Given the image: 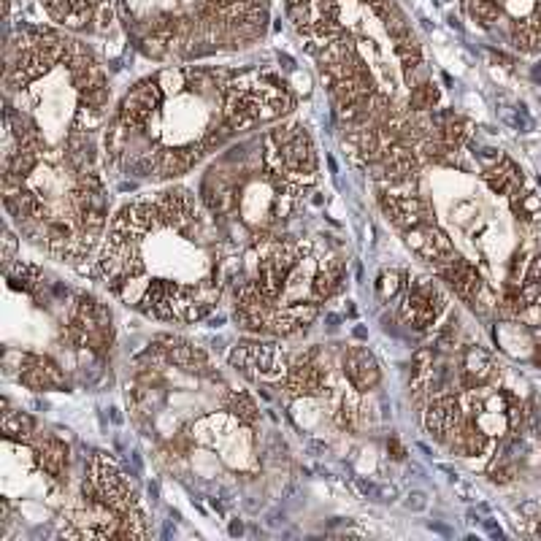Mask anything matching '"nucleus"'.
Listing matches in <instances>:
<instances>
[{
  "label": "nucleus",
  "mask_w": 541,
  "mask_h": 541,
  "mask_svg": "<svg viewBox=\"0 0 541 541\" xmlns=\"http://www.w3.org/2000/svg\"><path fill=\"white\" fill-rule=\"evenodd\" d=\"M293 109L290 84L268 65H166L125 92L103 128V152L133 179L171 182Z\"/></svg>",
  "instance_id": "f257e3e1"
},
{
  "label": "nucleus",
  "mask_w": 541,
  "mask_h": 541,
  "mask_svg": "<svg viewBox=\"0 0 541 541\" xmlns=\"http://www.w3.org/2000/svg\"><path fill=\"white\" fill-rule=\"evenodd\" d=\"M285 11L347 133L379 130L420 157L433 111L414 114L409 95L433 76L401 6L395 0H285Z\"/></svg>",
  "instance_id": "f03ea898"
},
{
  "label": "nucleus",
  "mask_w": 541,
  "mask_h": 541,
  "mask_svg": "<svg viewBox=\"0 0 541 541\" xmlns=\"http://www.w3.org/2000/svg\"><path fill=\"white\" fill-rule=\"evenodd\" d=\"M228 239L182 184L133 198L109 222L98 268L125 306L160 322L206 320L222 295Z\"/></svg>",
  "instance_id": "7ed1b4c3"
},
{
  "label": "nucleus",
  "mask_w": 541,
  "mask_h": 541,
  "mask_svg": "<svg viewBox=\"0 0 541 541\" xmlns=\"http://www.w3.org/2000/svg\"><path fill=\"white\" fill-rule=\"evenodd\" d=\"M247 266L236 276L233 320L241 331L295 339L320 317L322 303L339 293L347 260L322 241L274 233L244 247Z\"/></svg>",
  "instance_id": "20e7f679"
},
{
  "label": "nucleus",
  "mask_w": 541,
  "mask_h": 541,
  "mask_svg": "<svg viewBox=\"0 0 541 541\" xmlns=\"http://www.w3.org/2000/svg\"><path fill=\"white\" fill-rule=\"evenodd\" d=\"M133 46L149 60L193 63L255 46L271 0H117Z\"/></svg>",
  "instance_id": "39448f33"
},
{
  "label": "nucleus",
  "mask_w": 541,
  "mask_h": 541,
  "mask_svg": "<svg viewBox=\"0 0 541 541\" xmlns=\"http://www.w3.org/2000/svg\"><path fill=\"white\" fill-rule=\"evenodd\" d=\"M74 528L63 536L74 539H144L147 514L141 509L136 490L117 463L98 452L84 471L79 501L71 512Z\"/></svg>",
  "instance_id": "423d86ee"
},
{
  "label": "nucleus",
  "mask_w": 541,
  "mask_h": 541,
  "mask_svg": "<svg viewBox=\"0 0 541 541\" xmlns=\"http://www.w3.org/2000/svg\"><path fill=\"white\" fill-rule=\"evenodd\" d=\"M65 336L79 349L103 358L114 344V317L106 303L92 295H79L71 320L65 325Z\"/></svg>",
  "instance_id": "0eeeda50"
},
{
  "label": "nucleus",
  "mask_w": 541,
  "mask_h": 541,
  "mask_svg": "<svg viewBox=\"0 0 541 541\" xmlns=\"http://www.w3.org/2000/svg\"><path fill=\"white\" fill-rule=\"evenodd\" d=\"M230 366L255 385H276L285 379L290 360L276 341H241L230 352Z\"/></svg>",
  "instance_id": "6e6552de"
},
{
  "label": "nucleus",
  "mask_w": 541,
  "mask_h": 541,
  "mask_svg": "<svg viewBox=\"0 0 541 541\" xmlns=\"http://www.w3.org/2000/svg\"><path fill=\"white\" fill-rule=\"evenodd\" d=\"M55 25L74 33H103L114 22V0H41Z\"/></svg>",
  "instance_id": "1a4fd4ad"
},
{
  "label": "nucleus",
  "mask_w": 541,
  "mask_h": 541,
  "mask_svg": "<svg viewBox=\"0 0 541 541\" xmlns=\"http://www.w3.org/2000/svg\"><path fill=\"white\" fill-rule=\"evenodd\" d=\"M447 312V295L428 276H420L414 282H406L401 293V317L414 331H428Z\"/></svg>",
  "instance_id": "9d476101"
},
{
  "label": "nucleus",
  "mask_w": 541,
  "mask_h": 541,
  "mask_svg": "<svg viewBox=\"0 0 541 541\" xmlns=\"http://www.w3.org/2000/svg\"><path fill=\"white\" fill-rule=\"evenodd\" d=\"M152 347H155L160 358L179 368V371H184V374L214 376V366H211L209 355L201 347H195L187 339H182V336L163 333V336H157Z\"/></svg>",
  "instance_id": "9b49d317"
},
{
  "label": "nucleus",
  "mask_w": 541,
  "mask_h": 541,
  "mask_svg": "<svg viewBox=\"0 0 541 541\" xmlns=\"http://www.w3.org/2000/svg\"><path fill=\"white\" fill-rule=\"evenodd\" d=\"M17 379L28 390L36 393H49V390H68V379L65 371L57 366L49 355H30V352H19V374Z\"/></svg>",
  "instance_id": "f8f14e48"
},
{
  "label": "nucleus",
  "mask_w": 541,
  "mask_h": 541,
  "mask_svg": "<svg viewBox=\"0 0 541 541\" xmlns=\"http://www.w3.org/2000/svg\"><path fill=\"white\" fill-rule=\"evenodd\" d=\"M404 236L414 255H420L422 260H428L433 268H439L444 260H450V257L455 255V247H452L450 236H447L436 222H425V225L404 230Z\"/></svg>",
  "instance_id": "ddd939ff"
},
{
  "label": "nucleus",
  "mask_w": 541,
  "mask_h": 541,
  "mask_svg": "<svg viewBox=\"0 0 541 541\" xmlns=\"http://www.w3.org/2000/svg\"><path fill=\"white\" fill-rule=\"evenodd\" d=\"M436 274H439L441 282H447V285L455 290V295H458L460 301L477 306L479 295L485 290V282H482V276H479L477 268L471 266L468 260H463L458 252H455L450 260H444V263L436 268Z\"/></svg>",
  "instance_id": "4468645a"
},
{
  "label": "nucleus",
  "mask_w": 541,
  "mask_h": 541,
  "mask_svg": "<svg viewBox=\"0 0 541 541\" xmlns=\"http://www.w3.org/2000/svg\"><path fill=\"white\" fill-rule=\"evenodd\" d=\"M341 374L347 376L355 393H371L382 382L379 363L366 347H347V352L341 355Z\"/></svg>",
  "instance_id": "2eb2a0df"
},
{
  "label": "nucleus",
  "mask_w": 541,
  "mask_h": 541,
  "mask_svg": "<svg viewBox=\"0 0 541 541\" xmlns=\"http://www.w3.org/2000/svg\"><path fill=\"white\" fill-rule=\"evenodd\" d=\"M496 363L487 355L485 349L468 347L460 355V368H458V385L460 390H479L496 382Z\"/></svg>",
  "instance_id": "dca6fc26"
},
{
  "label": "nucleus",
  "mask_w": 541,
  "mask_h": 541,
  "mask_svg": "<svg viewBox=\"0 0 541 541\" xmlns=\"http://www.w3.org/2000/svg\"><path fill=\"white\" fill-rule=\"evenodd\" d=\"M38 463L44 468V474H49L57 482L68 479V444L55 436H46L38 444Z\"/></svg>",
  "instance_id": "f3484780"
},
{
  "label": "nucleus",
  "mask_w": 541,
  "mask_h": 541,
  "mask_svg": "<svg viewBox=\"0 0 541 541\" xmlns=\"http://www.w3.org/2000/svg\"><path fill=\"white\" fill-rule=\"evenodd\" d=\"M485 182L493 193L512 195L514 190L523 187V171L509 157H498L496 166H490L485 171Z\"/></svg>",
  "instance_id": "a211bd4d"
},
{
  "label": "nucleus",
  "mask_w": 541,
  "mask_h": 541,
  "mask_svg": "<svg viewBox=\"0 0 541 541\" xmlns=\"http://www.w3.org/2000/svg\"><path fill=\"white\" fill-rule=\"evenodd\" d=\"M33 431H36V420L28 417L25 412H11L9 404H6V412H3V436L9 441H25L33 436Z\"/></svg>",
  "instance_id": "6ab92c4d"
},
{
  "label": "nucleus",
  "mask_w": 541,
  "mask_h": 541,
  "mask_svg": "<svg viewBox=\"0 0 541 541\" xmlns=\"http://www.w3.org/2000/svg\"><path fill=\"white\" fill-rule=\"evenodd\" d=\"M406 274H401V271H390V274H382L379 276V282H376V293H379V298L382 301H390V298H395V295L404 293L406 287Z\"/></svg>",
  "instance_id": "aec40b11"
},
{
  "label": "nucleus",
  "mask_w": 541,
  "mask_h": 541,
  "mask_svg": "<svg viewBox=\"0 0 541 541\" xmlns=\"http://www.w3.org/2000/svg\"><path fill=\"white\" fill-rule=\"evenodd\" d=\"M390 447H393V452H395V455H393V458L395 460H404L406 458V452H404V447H401V444H398V441H390Z\"/></svg>",
  "instance_id": "412c9836"
},
{
  "label": "nucleus",
  "mask_w": 541,
  "mask_h": 541,
  "mask_svg": "<svg viewBox=\"0 0 541 541\" xmlns=\"http://www.w3.org/2000/svg\"><path fill=\"white\" fill-rule=\"evenodd\" d=\"M533 363H536V366H541V339H539V344L533 347Z\"/></svg>",
  "instance_id": "4be33fe9"
},
{
  "label": "nucleus",
  "mask_w": 541,
  "mask_h": 541,
  "mask_svg": "<svg viewBox=\"0 0 541 541\" xmlns=\"http://www.w3.org/2000/svg\"><path fill=\"white\" fill-rule=\"evenodd\" d=\"M11 3H14V0H6V17L11 14Z\"/></svg>",
  "instance_id": "5701e85b"
},
{
  "label": "nucleus",
  "mask_w": 541,
  "mask_h": 541,
  "mask_svg": "<svg viewBox=\"0 0 541 541\" xmlns=\"http://www.w3.org/2000/svg\"><path fill=\"white\" fill-rule=\"evenodd\" d=\"M536 533H539V536H541V525H539V528H536Z\"/></svg>",
  "instance_id": "b1692460"
}]
</instances>
